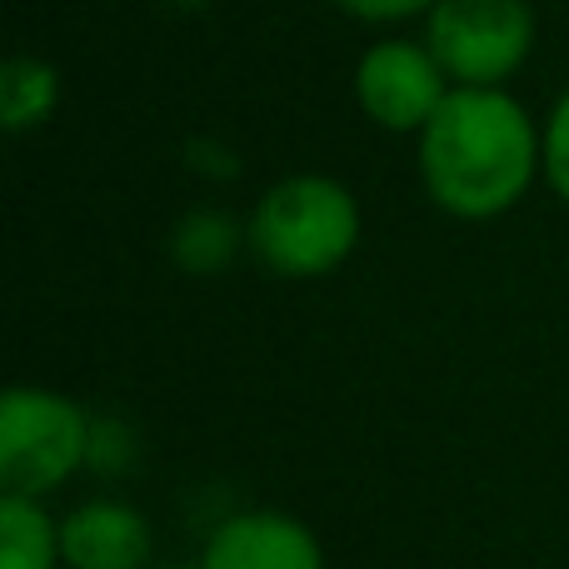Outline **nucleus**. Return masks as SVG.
Masks as SVG:
<instances>
[{"label":"nucleus","instance_id":"nucleus-1","mask_svg":"<svg viewBox=\"0 0 569 569\" xmlns=\"http://www.w3.org/2000/svg\"><path fill=\"white\" fill-rule=\"evenodd\" d=\"M415 176L425 200L460 226L505 220L545 186L540 120L515 90L455 86L415 136Z\"/></svg>","mask_w":569,"mask_h":569},{"label":"nucleus","instance_id":"nucleus-2","mask_svg":"<svg viewBox=\"0 0 569 569\" xmlns=\"http://www.w3.org/2000/svg\"><path fill=\"white\" fill-rule=\"evenodd\" d=\"M365 216L345 180L320 170L280 176L246 216L250 260L276 280H325L360 250Z\"/></svg>","mask_w":569,"mask_h":569},{"label":"nucleus","instance_id":"nucleus-3","mask_svg":"<svg viewBox=\"0 0 569 569\" xmlns=\"http://www.w3.org/2000/svg\"><path fill=\"white\" fill-rule=\"evenodd\" d=\"M96 410L50 385H10L0 395V495L50 500L90 465Z\"/></svg>","mask_w":569,"mask_h":569},{"label":"nucleus","instance_id":"nucleus-4","mask_svg":"<svg viewBox=\"0 0 569 569\" xmlns=\"http://www.w3.org/2000/svg\"><path fill=\"white\" fill-rule=\"evenodd\" d=\"M420 36L450 86L510 90L540 46V20L530 0H440L420 20Z\"/></svg>","mask_w":569,"mask_h":569},{"label":"nucleus","instance_id":"nucleus-5","mask_svg":"<svg viewBox=\"0 0 569 569\" xmlns=\"http://www.w3.org/2000/svg\"><path fill=\"white\" fill-rule=\"evenodd\" d=\"M450 90H455L450 76L435 60V50L425 46V36H395V30H385L355 60V106L385 136L415 140L430 126L435 110L445 106Z\"/></svg>","mask_w":569,"mask_h":569},{"label":"nucleus","instance_id":"nucleus-6","mask_svg":"<svg viewBox=\"0 0 569 569\" xmlns=\"http://www.w3.org/2000/svg\"><path fill=\"white\" fill-rule=\"evenodd\" d=\"M200 569H330L325 545L300 515L290 510H236L210 525L200 545Z\"/></svg>","mask_w":569,"mask_h":569},{"label":"nucleus","instance_id":"nucleus-7","mask_svg":"<svg viewBox=\"0 0 569 569\" xmlns=\"http://www.w3.org/2000/svg\"><path fill=\"white\" fill-rule=\"evenodd\" d=\"M66 569H156V530L120 495H90L60 515Z\"/></svg>","mask_w":569,"mask_h":569},{"label":"nucleus","instance_id":"nucleus-8","mask_svg":"<svg viewBox=\"0 0 569 569\" xmlns=\"http://www.w3.org/2000/svg\"><path fill=\"white\" fill-rule=\"evenodd\" d=\"M240 256H250L246 220L230 216L226 206H190L170 226V260L186 276H226Z\"/></svg>","mask_w":569,"mask_h":569},{"label":"nucleus","instance_id":"nucleus-9","mask_svg":"<svg viewBox=\"0 0 569 569\" xmlns=\"http://www.w3.org/2000/svg\"><path fill=\"white\" fill-rule=\"evenodd\" d=\"M60 70L46 56H30L16 50L0 66V126L6 136H30V130H46L60 110Z\"/></svg>","mask_w":569,"mask_h":569},{"label":"nucleus","instance_id":"nucleus-10","mask_svg":"<svg viewBox=\"0 0 569 569\" xmlns=\"http://www.w3.org/2000/svg\"><path fill=\"white\" fill-rule=\"evenodd\" d=\"M0 569H66L60 515H50L46 500L0 495Z\"/></svg>","mask_w":569,"mask_h":569},{"label":"nucleus","instance_id":"nucleus-11","mask_svg":"<svg viewBox=\"0 0 569 569\" xmlns=\"http://www.w3.org/2000/svg\"><path fill=\"white\" fill-rule=\"evenodd\" d=\"M146 460V440L140 430L126 420V415H96L90 425V465L86 475H100V480H130Z\"/></svg>","mask_w":569,"mask_h":569},{"label":"nucleus","instance_id":"nucleus-12","mask_svg":"<svg viewBox=\"0 0 569 569\" xmlns=\"http://www.w3.org/2000/svg\"><path fill=\"white\" fill-rule=\"evenodd\" d=\"M540 166H545V190L569 206V86H560V96L540 116Z\"/></svg>","mask_w":569,"mask_h":569},{"label":"nucleus","instance_id":"nucleus-13","mask_svg":"<svg viewBox=\"0 0 569 569\" xmlns=\"http://www.w3.org/2000/svg\"><path fill=\"white\" fill-rule=\"evenodd\" d=\"M345 20H360V26L375 30H395V26H410V20H425L440 0H330Z\"/></svg>","mask_w":569,"mask_h":569},{"label":"nucleus","instance_id":"nucleus-14","mask_svg":"<svg viewBox=\"0 0 569 569\" xmlns=\"http://www.w3.org/2000/svg\"><path fill=\"white\" fill-rule=\"evenodd\" d=\"M190 156H196V176H206V180H236V170H240V160L230 156L226 146H216V140H200V146H190Z\"/></svg>","mask_w":569,"mask_h":569},{"label":"nucleus","instance_id":"nucleus-15","mask_svg":"<svg viewBox=\"0 0 569 569\" xmlns=\"http://www.w3.org/2000/svg\"><path fill=\"white\" fill-rule=\"evenodd\" d=\"M170 10H180V16H200V10H210L216 0H166Z\"/></svg>","mask_w":569,"mask_h":569},{"label":"nucleus","instance_id":"nucleus-16","mask_svg":"<svg viewBox=\"0 0 569 569\" xmlns=\"http://www.w3.org/2000/svg\"><path fill=\"white\" fill-rule=\"evenodd\" d=\"M156 569H200V565H156Z\"/></svg>","mask_w":569,"mask_h":569}]
</instances>
